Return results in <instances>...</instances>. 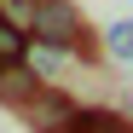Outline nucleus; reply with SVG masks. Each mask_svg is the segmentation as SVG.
<instances>
[{"instance_id": "1", "label": "nucleus", "mask_w": 133, "mask_h": 133, "mask_svg": "<svg viewBox=\"0 0 133 133\" xmlns=\"http://www.w3.org/2000/svg\"><path fill=\"white\" fill-rule=\"evenodd\" d=\"M29 41L46 52H81L87 46V29H81V6L75 0H41V6L29 12Z\"/></svg>"}, {"instance_id": "2", "label": "nucleus", "mask_w": 133, "mask_h": 133, "mask_svg": "<svg viewBox=\"0 0 133 133\" xmlns=\"http://www.w3.org/2000/svg\"><path fill=\"white\" fill-rule=\"evenodd\" d=\"M17 116H23L29 127H41V133H70V122L81 116V110H75L70 98H64V93H52V87H46V93H41L35 104H23Z\"/></svg>"}, {"instance_id": "3", "label": "nucleus", "mask_w": 133, "mask_h": 133, "mask_svg": "<svg viewBox=\"0 0 133 133\" xmlns=\"http://www.w3.org/2000/svg\"><path fill=\"white\" fill-rule=\"evenodd\" d=\"M35 52V41H29V23H17V17H0V75L6 70H23Z\"/></svg>"}, {"instance_id": "4", "label": "nucleus", "mask_w": 133, "mask_h": 133, "mask_svg": "<svg viewBox=\"0 0 133 133\" xmlns=\"http://www.w3.org/2000/svg\"><path fill=\"white\" fill-rule=\"evenodd\" d=\"M41 93H46V81H41V75L29 70V64H23V70H6V75H0V104H12V110L35 104Z\"/></svg>"}, {"instance_id": "5", "label": "nucleus", "mask_w": 133, "mask_h": 133, "mask_svg": "<svg viewBox=\"0 0 133 133\" xmlns=\"http://www.w3.org/2000/svg\"><path fill=\"white\" fill-rule=\"evenodd\" d=\"M70 133H133V122L122 116V110H81V116L70 122Z\"/></svg>"}, {"instance_id": "6", "label": "nucleus", "mask_w": 133, "mask_h": 133, "mask_svg": "<svg viewBox=\"0 0 133 133\" xmlns=\"http://www.w3.org/2000/svg\"><path fill=\"white\" fill-rule=\"evenodd\" d=\"M104 52H110V58H122V64H133V17H122V23H110V29H104Z\"/></svg>"}, {"instance_id": "7", "label": "nucleus", "mask_w": 133, "mask_h": 133, "mask_svg": "<svg viewBox=\"0 0 133 133\" xmlns=\"http://www.w3.org/2000/svg\"><path fill=\"white\" fill-rule=\"evenodd\" d=\"M58 58H64V52H46V46H35V52H29V70H35L41 81H52V70H58Z\"/></svg>"}, {"instance_id": "8", "label": "nucleus", "mask_w": 133, "mask_h": 133, "mask_svg": "<svg viewBox=\"0 0 133 133\" xmlns=\"http://www.w3.org/2000/svg\"><path fill=\"white\" fill-rule=\"evenodd\" d=\"M17 6H23V12H35V6H41V0H17Z\"/></svg>"}]
</instances>
